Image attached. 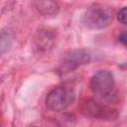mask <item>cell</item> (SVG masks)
Instances as JSON below:
<instances>
[{
  "mask_svg": "<svg viewBox=\"0 0 127 127\" xmlns=\"http://www.w3.org/2000/svg\"><path fill=\"white\" fill-rule=\"evenodd\" d=\"M117 19L120 23L127 25V7H123L117 13Z\"/></svg>",
  "mask_w": 127,
  "mask_h": 127,
  "instance_id": "7",
  "label": "cell"
},
{
  "mask_svg": "<svg viewBox=\"0 0 127 127\" xmlns=\"http://www.w3.org/2000/svg\"><path fill=\"white\" fill-rule=\"evenodd\" d=\"M38 9L40 12L46 15L57 13L58 6L54 0H38Z\"/></svg>",
  "mask_w": 127,
  "mask_h": 127,
  "instance_id": "5",
  "label": "cell"
},
{
  "mask_svg": "<svg viewBox=\"0 0 127 127\" xmlns=\"http://www.w3.org/2000/svg\"><path fill=\"white\" fill-rule=\"evenodd\" d=\"M90 59V56L87 52L84 51H73L70 52L69 55L66 56V63L70 66L82 64L85 63H88Z\"/></svg>",
  "mask_w": 127,
  "mask_h": 127,
  "instance_id": "4",
  "label": "cell"
},
{
  "mask_svg": "<svg viewBox=\"0 0 127 127\" xmlns=\"http://www.w3.org/2000/svg\"><path fill=\"white\" fill-rule=\"evenodd\" d=\"M119 40H120V42H121L125 47H127V30H126V31H123V32L121 33V35H120V37H119Z\"/></svg>",
  "mask_w": 127,
  "mask_h": 127,
  "instance_id": "8",
  "label": "cell"
},
{
  "mask_svg": "<svg viewBox=\"0 0 127 127\" xmlns=\"http://www.w3.org/2000/svg\"><path fill=\"white\" fill-rule=\"evenodd\" d=\"M86 114L92 116V117H103L104 114L106 113V111L104 110V108H102L101 106H99L96 102L94 101H88L85 103V108L83 109Z\"/></svg>",
  "mask_w": 127,
  "mask_h": 127,
  "instance_id": "6",
  "label": "cell"
},
{
  "mask_svg": "<svg viewBox=\"0 0 127 127\" xmlns=\"http://www.w3.org/2000/svg\"><path fill=\"white\" fill-rule=\"evenodd\" d=\"M74 98L75 93L71 87L61 85L50 91L46 98V105L48 109L59 112L66 109L73 102Z\"/></svg>",
  "mask_w": 127,
  "mask_h": 127,
  "instance_id": "1",
  "label": "cell"
},
{
  "mask_svg": "<svg viewBox=\"0 0 127 127\" xmlns=\"http://www.w3.org/2000/svg\"><path fill=\"white\" fill-rule=\"evenodd\" d=\"M89 86L95 96L105 98L111 93L114 87L113 74L108 70H99L90 78Z\"/></svg>",
  "mask_w": 127,
  "mask_h": 127,
  "instance_id": "3",
  "label": "cell"
},
{
  "mask_svg": "<svg viewBox=\"0 0 127 127\" xmlns=\"http://www.w3.org/2000/svg\"><path fill=\"white\" fill-rule=\"evenodd\" d=\"M112 21V12L103 5H93L84 14L83 22L86 27L94 30L107 27Z\"/></svg>",
  "mask_w": 127,
  "mask_h": 127,
  "instance_id": "2",
  "label": "cell"
}]
</instances>
